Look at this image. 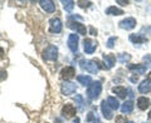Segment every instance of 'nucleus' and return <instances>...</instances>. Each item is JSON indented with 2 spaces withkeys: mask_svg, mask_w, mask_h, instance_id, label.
<instances>
[{
  "mask_svg": "<svg viewBox=\"0 0 151 123\" xmlns=\"http://www.w3.org/2000/svg\"><path fill=\"white\" fill-rule=\"evenodd\" d=\"M102 92V84L101 82H92V84L87 89V97L89 99H96L100 97V94Z\"/></svg>",
  "mask_w": 151,
  "mask_h": 123,
  "instance_id": "1",
  "label": "nucleus"
},
{
  "mask_svg": "<svg viewBox=\"0 0 151 123\" xmlns=\"http://www.w3.org/2000/svg\"><path fill=\"white\" fill-rule=\"evenodd\" d=\"M81 68L87 70L91 74H97L100 70V65H98L97 60H81Z\"/></svg>",
  "mask_w": 151,
  "mask_h": 123,
  "instance_id": "2",
  "label": "nucleus"
},
{
  "mask_svg": "<svg viewBox=\"0 0 151 123\" xmlns=\"http://www.w3.org/2000/svg\"><path fill=\"white\" fill-rule=\"evenodd\" d=\"M58 58V48L55 45H49L43 51V59L44 60H57Z\"/></svg>",
  "mask_w": 151,
  "mask_h": 123,
  "instance_id": "3",
  "label": "nucleus"
},
{
  "mask_svg": "<svg viewBox=\"0 0 151 123\" xmlns=\"http://www.w3.org/2000/svg\"><path fill=\"white\" fill-rule=\"evenodd\" d=\"M60 91H62L63 96H70V94L77 92V86L72 82H64L60 87Z\"/></svg>",
  "mask_w": 151,
  "mask_h": 123,
  "instance_id": "4",
  "label": "nucleus"
},
{
  "mask_svg": "<svg viewBox=\"0 0 151 123\" xmlns=\"http://www.w3.org/2000/svg\"><path fill=\"white\" fill-rule=\"evenodd\" d=\"M49 31L50 33H60L62 31V21L58 18H52L49 20Z\"/></svg>",
  "mask_w": 151,
  "mask_h": 123,
  "instance_id": "5",
  "label": "nucleus"
},
{
  "mask_svg": "<svg viewBox=\"0 0 151 123\" xmlns=\"http://www.w3.org/2000/svg\"><path fill=\"white\" fill-rule=\"evenodd\" d=\"M68 26H69L72 30L77 31L78 34H81V35H86V34H87L86 26H84L83 24H81V23H77V21H69V23H68Z\"/></svg>",
  "mask_w": 151,
  "mask_h": 123,
  "instance_id": "6",
  "label": "nucleus"
},
{
  "mask_svg": "<svg viewBox=\"0 0 151 123\" xmlns=\"http://www.w3.org/2000/svg\"><path fill=\"white\" fill-rule=\"evenodd\" d=\"M83 45H84V51H86L87 54H92V53H94V50L97 48V41L87 38V39H84Z\"/></svg>",
  "mask_w": 151,
  "mask_h": 123,
  "instance_id": "7",
  "label": "nucleus"
},
{
  "mask_svg": "<svg viewBox=\"0 0 151 123\" xmlns=\"http://www.w3.org/2000/svg\"><path fill=\"white\" fill-rule=\"evenodd\" d=\"M135 26H136V20L134 18H126L122 21H120V28H122V29L131 30V29H134Z\"/></svg>",
  "mask_w": 151,
  "mask_h": 123,
  "instance_id": "8",
  "label": "nucleus"
},
{
  "mask_svg": "<svg viewBox=\"0 0 151 123\" xmlns=\"http://www.w3.org/2000/svg\"><path fill=\"white\" fill-rule=\"evenodd\" d=\"M68 46L73 53L78 51V35L77 34H70L68 38Z\"/></svg>",
  "mask_w": 151,
  "mask_h": 123,
  "instance_id": "9",
  "label": "nucleus"
},
{
  "mask_svg": "<svg viewBox=\"0 0 151 123\" xmlns=\"http://www.w3.org/2000/svg\"><path fill=\"white\" fill-rule=\"evenodd\" d=\"M74 75H76V70L73 67H65L60 70V77H62V79H64V80L72 79Z\"/></svg>",
  "mask_w": 151,
  "mask_h": 123,
  "instance_id": "10",
  "label": "nucleus"
},
{
  "mask_svg": "<svg viewBox=\"0 0 151 123\" xmlns=\"http://www.w3.org/2000/svg\"><path fill=\"white\" fill-rule=\"evenodd\" d=\"M62 114L64 117H74L76 116V107L73 104H70V103H65L62 108Z\"/></svg>",
  "mask_w": 151,
  "mask_h": 123,
  "instance_id": "11",
  "label": "nucleus"
},
{
  "mask_svg": "<svg viewBox=\"0 0 151 123\" xmlns=\"http://www.w3.org/2000/svg\"><path fill=\"white\" fill-rule=\"evenodd\" d=\"M101 111H102V114H103V117H105L106 119H112L113 113H112V109L110 108V106L107 104L106 101H102V103H101Z\"/></svg>",
  "mask_w": 151,
  "mask_h": 123,
  "instance_id": "12",
  "label": "nucleus"
},
{
  "mask_svg": "<svg viewBox=\"0 0 151 123\" xmlns=\"http://www.w3.org/2000/svg\"><path fill=\"white\" fill-rule=\"evenodd\" d=\"M39 4L47 13H53L55 10V5H54V3L52 1V0H40Z\"/></svg>",
  "mask_w": 151,
  "mask_h": 123,
  "instance_id": "13",
  "label": "nucleus"
},
{
  "mask_svg": "<svg viewBox=\"0 0 151 123\" xmlns=\"http://www.w3.org/2000/svg\"><path fill=\"white\" fill-rule=\"evenodd\" d=\"M129 69L136 74H144L146 70H147V65L146 64H136V65L131 64V65H129Z\"/></svg>",
  "mask_w": 151,
  "mask_h": 123,
  "instance_id": "14",
  "label": "nucleus"
},
{
  "mask_svg": "<svg viewBox=\"0 0 151 123\" xmlns=\"http://www.w3.org/2000/svg\"><path fill=\"white\" fill-rule=\"evenodd\" d=\"M103 60H105V68L111 69L113 65H115L116 56L112 55V54H103Z\"/></svg>",
  "mask_w": 151,
  "mask_h": 123,
  "instance_id": "15",
  "label": "nucleus"
},
{
  "mask_svg": "<svg viewBox=\"0 0 151 123\" xmlns=\"http://www.w3.org/2000/svg\"><path fill=\"white\" fill-rule=\"evenodd\" d=\"M139 91L140 93H149L151 92V79H145L144 82H141V84L139 86Z\"/></svg>",
  "mask_w": 151,
  "mask_h": 123,
  "instance_id": "16",
  "label": "nucleus"
},
{
  "mask_svg": "<svg viewBox=\"0 0 151 123\" xmlns=\"http://www.w3.org/2000/svg\"><path fill=\"white\" fill-rule=\"evenodd\" d=\"M151 104V102H150V99L149 98H146V97H140L137 99V106L141 111H145L146 108H149Z\"/></svg>",
  "mask_w": 151,
  "mask_h": 123,
  "instance_id": "17",
  "label": "nucleus"
},
{
  "mask_svg": "<svg viewBox=\"0 0 151 123\" xmlns=\"http://www.w3.org/2000/svg\"><path fill=\"white\" fill-rule=\"evenodd\" d=\"M130 40L132 41L134 44H142V43H145L146 40V38L142 35V34H131L130 35Z\"/></svg>",
  "mask_w": 151,
  "mask_h": 123,
  "instance_id": "18",
  "label": "nucleus"
},
{
  "mask_svg": "<svg viewBox=\"0 0 151 123\" xmlns=\"http://www.w3.org/2000/svg\"><path fill=\"white\" fill-rule=\"evenodd\" d=\"M77 80L81 84H83L84 87H89L92 84V78L89 77V75H78Z\"/></svg>",
  "mask_w": 151,
  "mask_h": 123,
  "instance_id": "19",
  "label": "nucleus"
},
{
  "mask_svg": "<svg viewBox=\"0 0 151 123\" xmlns=\"http://www.w3.org/2000/svg\"><path fill=\"white\" fill-rule=\"evenodd\" d=\"M134 111V102L132 101H126L124 104L121 106V112L122 113H131Z\"/></svg>",
  "mask_w": 151,
  "mask_h": 123,
  "instance_id": "20",
  "label": "nucleus"
},
{
  "mask_svg": "<svg viewBox=\"0 0 151 123\" xmlns=\"http://www.w3.org/2000/svg\"><path fill=\"white\" fill-rule=\"evenodd\" d=\"M112 92L116 93L120 98H126V96H127V89L124 88V87H113Z\"/></svg>",
  "mask_w": 151,
  "mask_h": 123,
  "instance_id": "21",
  "label": "nucleus"
},
{
  "mask_svg": "<svg viewBox=\"0 0 151 123\" xmlns=\"http://www.w3.org/2000/svg\"><path fill=\"white\" fill-rule=\"evenodd\" d=\"M106 102H107V104L110 106L111 109H119L120 108V103L115 97H108Z\"/></svg>",
  "mask_w": 151,
  "mask_h": 123,
  "instance_id": "22",
  "label": "nucleus"
},
{
  "mask_svg": "<svg viewBox=\"0 0 151 123\" xmlns=\"http://www.w3.org/2000/svg\"><path fill=\"white\" fill-rule=\"evenodd\" d=\"M106 14L107 15H122V14H124V10L116 8V6H110V8H107Z\"/></svg>",
  "mask_w": 151,
  "mask_h": 123,
  "instance_id": "23",
  "label": "nucleus"
},
{
  "mask_svg": "<svg viewBox=\"0 0 151 123\" xmlns=\"http://www.w3.org/2000/svg\"><path fill=\"white\" fill-rule=\"evenodd\" d=\"M62 4H63V8L65 9V11L68 13L72 11L74 8V1H72V0H62Z\"/></svg>",
  "mask_w": 151,
  "mask_h": 123,
  "instance_id": "24",
  "label": "nucleus"
},
{
  "mask_svg": "<svg viewBox=\"0 0 151 123\" xmlns=\"http://www.w3.org/2000/svg\"><path fill=\"white\" fill-rule=\"evenodd\" d=\"M74 101H76V104H77L78 109L79 111H83L84 109V101H83V97L81 96V94H77L76 98H74Z\"/></svg>",
  "mask_w": 151,
  "mask_h": 123,
  "instance_id": "25",
  "label": "nucleus"
},
{
  "mask_svg": "<svg viewBox=\"0 0 151 123\" xmlns=\"http://www.w3.org/2000/svg\"><path fill=\"white\" fill-rule=\"evenodd\" d=\"M130 59H131V55L127 54V53L119 54V56H117V60H119L120 63H126V61H129Z\"/></svg>",
  "mask_w": 151,
  "mask_h": 123,
  "instance_id": "26",
  "label": "nucleus"
},
{
  "mask_svg": "<svg viewBox=\"0 0 151 123\" xmlns=\"http://www.w3.org/2000/svg\"><path fill=\"white\" fill-rule=\"evenodd\" d=\"M116 40H117V38H116V36H111L110 39L107 40V48L112 49L113 46H115V43H116Z\"/></svg>",
  "mask_w": 151,
  "mask_h": 123,
  "instance_id": "27",
  "label": "nucleus"
},
{
  "mask_svg": "<svg viewBox=\"0 0 151 123\" xmlns=\"http://www.w3.org/2000/svg\"><path fill=\"white\" fill-rule=\"evenodd\" d=\"M91 1H78V5L81 6V8H88V6H91Z\"/></svg>",
  "mask_w": 151,
  "mask_h": 123,
  "instance_id": "28",
  "label": "nucleus"
},
{
  "mask_svg": "<svg viewBox=\"0 0 151 123\" xmlns=\"http://www.w3.org/2000/svg\"><path fill=\"white\" fill-rule=\"evenodd\" d=\"M96 118H97V116L94 114L93 112H89V113H88V117H87V122H89V121H94Z\"/></svg>",
  "mask_w": 151,
  "mask_h": 123,
  "instance_id": "29",
  "label": "nucleus"
},
{
  "mask_svg": "<svg viewBox=\"0 0 151 123\" xmlns=\"http://www.w3.org/2000/svg\"><path fill=\"white\" fill-rule=\"evenodd\" d=\"M6 78V72L5 70H0V79H5Z\"/></svg>",
  "mask_w": 151,
  "mask_h": 123,
  "instance_id": "30",
  "label": "nucleus"
},
{
  "mask_svg": "<svg viewBox=\"0 0 151 123\" xmlns=\"http://www.w3.org/2000/svg\"><path fill=\"white\" fill-rule=\"evenodd\" d=\"M89 31H91L92 35H96V34H97V30H94V28H92V26L89 28Z\"/></svg>",
  "mask_w": 151,
  "mask_h": 123,
  "instance_id": "31",
  "label": "nucleus"
},
{
  "mask_svg": "<svg viewBox=\"0 0 151 123\" xmlns=\"http://www.w3.org/2000/svg\"><path fill=\"white\" fill-rule=\"evenodd\" d=\"M117 3L121 4V5H127L129 4V1H124V0H117Z\"/></svg>",
  "mask_w": 151,
  "mask_h": 123,
  "instance_id": "32",
  "label": "nucleus"
},
{
  "mask_svg": "<svg viewBox=\"0 0 151 123\" xmlns=\"http://www.w3.org/2000/svg\"><path fill=\"white\" fill-rule=\"evenodd\" d=\"M93 123H102V122H101L100 119H98V118H96V119H94V121H93Z\"/></svg>",
  "mask_w": 151,
  "mask_h": 123,
  "instance_id": "33",
  "label": "nucleus"
},
{
  "mask_svg": "<svg viewBox=\"0 0 151 123\" xmlns=\"http://www.w3.org/2000/svg\"><path fill=\"white\" fill-rule=\"evenodd\" d=\"M149 119L151 121V111H150V113H149Z\"/></svg>",
  "mask_w": 151,
  "mask_h": 123,
  "instance_id": "34",
  "label": "nucleus"
},
{
  "mask_svg": "<svg viewBox=\"0 0 151 123\" xmlns=\"http://www.w3.org/2000/svg\"><path fill=\"white\" fill-rule=\"evenodd\" d=\"M127 123H134V122H127Z\"/></svg>",
  "mask_w": 151,
  "mask_h": 123,
  "instance_id": "35",
  "label": "nucleus"
}]
</instances>
